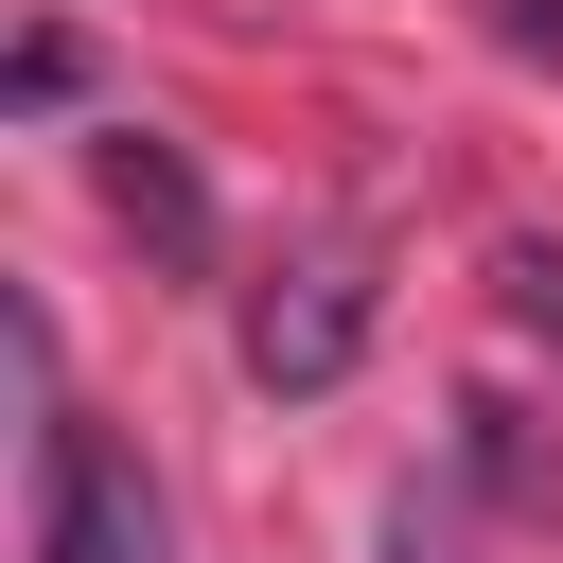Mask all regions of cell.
I'll use <instances>...</instances> for the list:
<instances>
[{"label":"cell","mask_w":563,"mask_h":563,"mask_svg":"<svg viewBox=\"0 0 563 563\" xmlns=\"http://www.w3.org/2000/svg\"><path fill=\"white\" fill-rule=\"evenodd\" d=\"M35 563H176L158 475H141L88 405H35Z\"/></svg>","instance_id":"6da1fadb"},{"label":"cell","mask_w":563,"mask_h":563,"mask_svg":"<svg viewBox=\"0 0 563 563\" xmlns=\"http://www.w3.org/2000/svg\"><path fill=\"white\" fill-rule=\"evenodd\" d=\"M352 352H369V282H352V264H299V282L246 299V369H264V387H334Z\"/></svg>","instance_id":"7a4b0ae2"},{"label":"cell","mask_w":563,"mask_h":563,"mask_svg":"<svg viewBox=\"0 0 563 563\" xmlns=\"http://www.w3.org/2000/svg\"><path fill=\"white\" fill-rule=\"evenodd\" d=\"M106 211H123V229H141V246H158L176 282L211 264V194H194V158H176L158 123H123V141H106Z\"/></svg>","instance_id":"3957f363"},{"label":"cell","mask_w":563,"mask_h":563,"mask_svg":"<svg viewBox=\"0 0 563 563\" xmlns=\"http://www.w3.org/2000/svg\"><path fill=\"white\" fill-rule=\"evenodd\" d=\"M0 88H18V123H53V106H70V35H18V70H0Z\"/></svg>","instance_id":"277c9868"},{"label":"cell","mask_w":563,"mask_h":563,"mask_svg":"<svg viewBox=\"0 0 563 563\" xmlns=\"http://www.w3.org/2000/svg\"><path fill=\"white\" fill-rule=\"evenodd\" d=\"M510 35H528V53H563V0H510Z\"/></svg>","instance_id":"5b68a950"},{"label":"cell","mask_w":563,"mask_h":563,"mask_svg":"<svg viewBox=\"0 0 563 563\" xmlns=\"http://www.w3.org/2000/svg\"><path fill=\"white\" fill-rule=\"evenodd\" d=\"M387 563H440V545H422V510H405V528H387Z\"/></svg>","instance_id":"8992f818"}]
</instances>
